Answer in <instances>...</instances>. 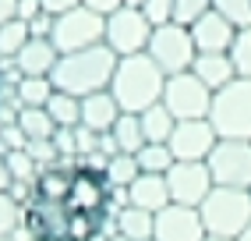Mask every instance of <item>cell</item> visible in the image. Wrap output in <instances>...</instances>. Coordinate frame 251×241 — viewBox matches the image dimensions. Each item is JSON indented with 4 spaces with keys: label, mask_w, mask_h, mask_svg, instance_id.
Listing matches in <instances>:
<instances>
[{
    "label": "cell",
    "mask_w": 251,
    "mask_h": 241,
    "mask_svg": "<svg viewBox=\"0 0 251 241\" xmlns=\"http://www.w3.org/2000/svg\"><path fill=\"white\" fill-rule=\"evenodd\" d=\"M163 85L166 71L149 57V54H131V57H117L113 78H110V92L117 99V107L124 114H142L152 103L163 99Z\"/></svg>",
    "instance_id": "obj_1"
},
{
    "label": "cell",
    "mask_w": 251,
    "mask_h": 241,
    "mask_svg": "<svg viewBox=\"0 0 251 241\" xmlns=\"http://www.w3.org/2000/svg\"><path fill=\"white\" fill-rule=\"evenodd\" d=\"M113 67H117V54L106 43H99V46L75 50V54H60L57 67L50 71V78H53V85L60 92H71V96L81 99V96L110 89Z\"/></svg>",
    "instance_id": "obj_2"
},
{
    "label": "cell",
    "mask_w": 251,
    "mask_h": 241,
    "mask_svg": "<svg viewBox=\"0 0 251 241\" xmlns=\"http://www.w3.org/2000/svg\"><path fill=\"white\" fill-rule=\"evenodd\" d=\"M205 223V234L216 238H237L251 223V188H226L216 184L205 195V202L198 206Z\"/></svg>",
    "instance_id": "obj_3"
},
{
    "label": "cell",
    "mask_w": 251,
    "mask_h": 241,
    "mask_svg": "<svg viewBox=\"0 0 251 241\" xmlns=\"http://www.w3.org/2000/svg\"><path fill=\"white\" fill-rule=\"evenodd\" d=\"M209 120L220 139H251V78H233L216 89Z\"/></svg>",
    "instance_id": "obj_4"
},
{
    "label": "cell",
    "mask_w": 251,
    "mask_h": 241,
    "mask_svg": "<svg viewBox=\"0 0 251 241\" xmlns=\"http://www.w3.org/2000/svg\"><path fill=\"white\" fill-rule=\"evenodd\" d=\"M50 43L57 46V54H75V50L106 43V14H99L85 4H78L64 14H53Z\"/></svg>",
    "instance_id": "obj_5"
},
{
    "label": "cell",
    "mask_w": 251,
    "mask_h": 241,
    "mask_svg": "<svg viewBox=\"0 0 251 241\" xmlns=\"http://www.w3.org/2000/svg\"><path fill=\"white\" fill-rule=\"evenodd\" d=\"M149 57H152L166 75H177V71H191V64L198 57V46L191 39V29L180 25V22H166L152 29V39H149Z\"/></svg>",
    "instance_id": "obj_6"
},
{
    "label": "cell",
    "mask_w": 251,
    "mask_h": 241,
    "mask_svg": "<svg viewBox=\"0 0 251 241\" xmlns=\"http://www.w3.org/2000/svg\"><path fill=\"white\" fill-rule=\"evenodd\" d=\"M163 107L170 110L177 120H198V117H209L212 89H209V85L198 78L195 71L166 75V85H163Z\"/></svg>",
    "instance_id": "obj_7"
},
{
    "label": "cell",
    "mask_w": 251,
    "mask_h": 241,
    "mask_svg": "<svg viewBox=\"0 0 251 241\" xmlns=\"http://www.w3.org/2000/svg\"><path fill=\"white\" fill-rule=\"evenodd\" d=\"M152 22L145 18L142 7H117L106 14V46L117 57H131V54H145L149 39H152Z\"/></svg>",
    "instance_id": "obj_8"
},
{
    "label": "cell",
    "mask_w": 251,
    "mask_h": 241,
    "mask_svg": "<svg viewBox=\"0 0 251 241\" xmlns=\"http://www.w3.org/2000/svg\"><path fill=\"white\" fill-rule=\"evenodd\" d=\"M205 163L216 184L251 188V139H220Z\"/></svg>",
    "instance_id": "obj_9"
},
{
    "label": "cell",
    "mask_w": 251,
    "mask_h": 241,
    "mask_svg": "<svg viewBox=\"0 0 251 241\" xmlns=\"http://www.w3.org/2000/svg\"><path fill=\"white\" fill-rule=\"evenodd\" d=\"M166 188H170V202L177 206H202L205 195L216 188L209 163L205 160H174V167L166 170Z\"/></svg>",
    "instance_id": "obj_10"
},
{
    "label": "cell",
    "mask_w": 251,
    "mask_h": 241,
    "mask_svg": "<svg viewBox=\"0 0 251 241\" xmlns=\"http://www.w3.org/2000/svg\"><path fill=\"white\" fill-rule=\"evenodd\" d=\"M216 142H220V135H216L212 120L198 117V120H177V128H174L166 146H170L174 160H209Z\"/></svg>",
    "instance_id": "obj_11"
},
{
    "label": "cell",
    "mask_w": 251,
    "mask_h": 241,
    "mask_svg": "<svg viewBox=\"0 0 251 241\" xmlns=\"http://www.w3.org/2000/svg\"><path fill=\"white\" fill-rule=\"evenodd\" d=\"M156 241H205V223L195 206L170 202L156 213Z\"/></svg>",
    "instance_id": "obj_12"
},
{
    "label": "cell",
    "mask_w": 251,
    "mask_h": 241,
    "mask_svg": "<svg viewBox=\"0 0 251 241\" xmlns=\"http://www.w3.org/2000/svg\"><path fill=\"white\" fill-rule=\"evenodd\" d=\"M68 216L71 210L64 202L32 199L25 206V227L32 231L36 241H68Z\"/></svg>",
    "instance_id": "obj_13"
},
{
    "label": "cell",
    "mask_w": 251,
    "mask_h": 241,
    "mask_svg": "<svg viewBox=\"0 0 251 241\" xmlns=\"http://www.w3.org/2000/svg\"><path fill=\"white\" fill-rule=\"evenodd\" d=\"M106 192H110V184H106L103 174H92V170L78 167L75 178H71V192L64 199V206H68L71 213H103Z\"/></svg>",
    "instance_id": "obj_14"
},
{
    "label": "cell",
    "mask_w": 251,
    "mask_h": 241,
    "mask_svg": "<svg viewBox=\"0 0 251 241\" xmlns=\"http://www.w3.org/2000/svg\"><path fill=\"white\" fill-rule=\"evenodd\" d=\"M188 29H191V39L198 46V54H226L233 36H237V25L226 22L220 11H205L202 18H195Z\"/></svg>",
    "instance_id": "obj_15"
},
{
    "label": "cell",
    "mask_w": 251,
    "mask_h": 241,
    "mask_svg": "<svg viewBox=\"0 0 251 241\" xmlns=\"http://www.w3.org/2000/svg\"><path fill=\"white\" fill-rule=\"evenodd\" d=\"M75 170H78V160H57V163H50L43 167L39 174H36V199H46V202H64L71 192V178H75Z\"/></svg>",
    "instance_id": "obj_16"
},
{
    "label": "cell",
    "mask_w": 251,
    "mask_h": 241,
    "mask_svg": "<svg viewBox=\"0 0 251 241\" xmlns=\"http://www.w3.org/2000/svg\"><path fill=\"white\" fill-rule=\"evenodd\" d=\"M131 192V206L149 213H159L170 206V188H166V174H138L135 181L127 184Z\"/></svg>",
    "instance_id": "obj_17"
},
{
    "label": "cell",
    "mask_w": 251,
    "mask_h": 241,
    "mask_svg": "<svg viewBox=\"0 0 251 241\" xmlns=\"http://www.w3.org/2000/svg\"><path fill=\"white\" fill-rule=\"evenodd\" d=\"M121 114L124 110L117 107V99H113L110 89L92 92V96H81V124L92 128V131H110Z\"/></svg>",
    "instance_id": "obj_18"
},
{
    "label": "cell",
    "mask_w": 251,
    "mask_h": 241,
    "mask_svg": "<svg viewBox=\"0 0 251 241\" xmlns=\"http://www.w3.org/2000/svg\"><path fill=\"white\" fill-rule=\"evenodd\" d=\"M57 46L50 43V39H36L32 36L22 50H18V57H14V67H18L22 75H50L57 67Z\"/></svg>",
    "instance_id": "obj_19"
},
{
    "label": "cell",
    "mask_w": 251,
    "mask_h": 241,
    "mask_svg": "<svg viewBox=\"0 0 251 241\" xmlns=\"http://www.w3.org/2000/svg\"><path fill=\"white\" fill-rule=\"evenodd\" d=\"M191 71L202 78L212 92L237 78V71H233V64H230V54H198L195 64H191Z\"/></svg>",
    "instance_id": "obj_20"
},
{
    "label": "cell",
    "mask_w": 251,
    "mask_h": 241,
    "mask_svg": "<svg viewBox=\"0 0 251 241\" xmlns=\"http://www.w3.org/2000/svg\"><path fill=\"white\" fill-rule=\"evenodd\" d=\"M117 234H124L131 241H152L156 238V213L127 206V210L117 213Z\"/></svg>",
    "instance_id": "obj_21"
},
{
    "label": "cell",
    "mask_w": 251,
    "mask_h": 241,
    "mask_svg": "<svg viewBox=\"0 0 251 241\" xmlns=\"http://www.w3.org/2000/svg\"><path fill=\"white\" fill-rule=\"evenodd\" d=\"M138 120H142V135H145V142H170V135H174V128H177V117L163 107V99L152 103L149 110H142Z\"/></svg>",
    "instance_id": "obj_22"
},
{
    "label": "cell",
    "mask_w": 251,
    "mask_h": 241,
    "mask_svg": "<svg viewBox=\"0 0 251 241\" xmlns=\"http://www.w3.org/2000/svg\"><path fill=\"white\" fill-rule=\"evenodd\" d=\"M53 89L57 85L50 75H22L14 85V99H18V107H46Z\"/></svg>",
    "instance_id": "obj_23"
},
{
    "label": "cell",
    "mask_w": 251,
    "mask_h": 241,
    "mask_svg": "<svg viewBox=\"0 0 251 241\" xmlns=\"http://www.w3.org/2000/svg\"><path fill=\"white\" fill-rule=\"evenodd\" d=\"M46 114L53 117L57 128H78L81 124V99L71 96V92L53 89V96H50V103H46Z\"/></svg>",
    "instance_id": "obj_24"
},
{
    "label": "cell",
    "mask_w": 251,
    "mask_h": 241,
    "mask_svg": "<svg viewBox=\"0 0 251 241\" xmlns=\"http://www.w3.org/2000/svg\"><path fill=\"white\" fill-rule=\"evenodd\" d=\"M14 124L28 135V142L32 139H53V131H57V124H53V117L46 114V107H22Z\"/></svg>",
    "instance_id": "obj_25"
},
{
    "label": "cell",
    "mask_w": 251,
    "mask_h": 241,
    "mask_svg": "<svg viewBox=\"0 0 251 241\" xmlns=\"http://www.w3.org/2000/svg\"><path fill=\"white\" fill-rule=\"evenodd\" d=\"M113 131V139H117V149L121 152H135L145 146V135H142V120H138V114H121L117 117V124L110 128Z\"/></svg>",
    "instance_id": "obj_26"
},
{
    "label": "cell",
    "mask_w": 251,
    "mask_h": 241,
    "mask_svg": "<svg viewBox=\"0 0 251 241\" xmlns=\"http://www.w3.org/2000/svg\"><path fill=\"white\" fill-rule=\"evenodd\" d=\"M135 160H138V170L142 174H166V170L174 167V152L166 142H145L138 152H135Z\"/></svg>",
    "instance_id": "obj_27"
},
{
    "label": "cell",
    "mask_w": 251,
    "mask_h": 241,
    "mask_svg": "<svg viewBox=\"0 0 251 241\" xmlns=\"http://www.w3.org/2000/svg\"><path fill=\"white\" fill-rule=\"evenodd\" d=\"M28 39H32L28 22H22V18H11V22H4V25H0V57L14 60V57H18V50H22Z\"/></svg>",
    "instance_id": "obj_28"
},
{
    "label": "cell",
    "mask_w": 251,
    "mask_h": 241,
    "mask_svg": "<svg viewBox=\"0 0 251 241\" xmlns=\"http://www.w3.org/2000/svg\"><path fill=\"white\" fill-rule=\"evenodd\" d=\"M226 54H230V64L237 71V78H251V25L237 29V36H233Z\"/></svg>",
    "instance_id": "obj_29"
},
{
    "label": "cell",
    "mask_w": 251,
    "mask_h": 241,
    "mask_svg": "<svg viewBox=\"0 0 251 241\" xmlns=\"http://www.w3.org/2000/svg\"><path fill=\"white\" fill-rule=\"evenodd\" d=\"M25 223V206L11 192H0V238H11Z\"/></svg>",
    "instance_id": "obj_30"
},
{
    "label": "cell",
    "mask_w": 251,
    "mask_h": 241,
    "mask_svg": "<svg viewBox=\"0 0 251 241\" xmlns=\"http://www.w3.org/2000/svg\"><path fill=\"white\" fill-rule=\"evenodd\" d=\"M138 174H142L138 160L131 156V152H117V156H110V163H106V184H131Z\"/></svg>",
    "instance_id": "obj_31"
},
{
    "label": "cell",
    "mask_w": 251,
    "mask_h": 241,
    "mask_svg": "<svg viewBox=\"0 0 251 241\" xmlns=\"http://www.w3.org/2000/svg\"><path fill=\"white\" fill-rule=\"evenodd\" d=\"M212 11H220L226 22H233L237 29L251 25V0H212Z\"/></svg>",
    "instance_id": "obj_32"
},
{
    "label": "cell",
    "mask_w": 251,
    "mask_h": 241,
    "mask_svg": "<svg viewBox=\"0 0 251 241\" xmlns=\"http://www.w3.org/2000/svg\"><path fill=\"white\" fill-rule=\"evenodd\" d=\"M99 234V213H71L68 216V241H89Z\"/></svg>",
    "instance_id": "obj_33"
},
{
    "label": "cell",
    "mask_w": 251,
    "mask_h": 241,
    "mask_svg": "<svg viewBox=\"0 0 251 241\" xmlns=\"http://www.w3.org/2000/svg\"><path fill=\"white\" fill-rule=\"evenodd\" d=\"M7 167H11V178L14 181H36V174H39V163L28 156L25 149H14V152H7Z\"/></svg>",
    "instance_id": "obj_34"
},
{
    "label": "cell",
    "mask_w": 251,
    "mask_h": 241,
    "mask_svg": "<svg viewBox=\"0 0 251 241\" xmlns=\"http://www.w3.org/2000/svg\"><path fill=\"white\" fill-rule=\"evenodd\" d=\"M205 11H212V0H174V22L180 25H191Z\"/></svg>",
    "instance_id": "obj_35"
},
{
    "label": "cell",
    "mask_w": 251,
    "mask_h": 241,
    "mask_svg": "<svg viewBox=\"0 0 251 241\" xmlns=\"http://www.w3.org/2000/svg\"><path fill=\"white\" fill-rule=\"evenodd\" d=\"M25 152H28V156L36 160L39 167H50V163H57V160H60V152H57L53 139H32V142L25 146Z\"/></svg>",
    "instance_id": "obj_36"
},
{
    "label": "cell",
    "mask_w": 251,
    "mask_h": 241,
    "mask_svg": "<svg viewBox=\"0 0 251 241\" xmlns=\"http://www.w3.org/2000/svg\"><path fill=\"white\" fill-rule=\"evenodd\" d=\"M142 11H145V18L152 22V25H166V22H174V0H145Z\"/></svg>",
    "instance_id": "obj_37"
},
{
    "label": "cell",
    "mask_w": 251,
    "mask_h": 241,
    "mask_svg": "<svg viewBox=\"0 0 251 241\" xmlns=\"http://www.w3.org/2000/svg\"><path fill=\"white\" fill-rule=\"evenodd\" d=\"M53 146L60 152V160H78V135H75V128H57L53 131Z\"/></svg>",
    "instance_id": "obj_38"
},
{
    "label": "cell",
    "mask_w": 251,
    "mask_h": 241,
    "mask_svg": "<svg viewBox=\"0 0 251 241\" xmlns=\"http://www.w3.org/2000/svg\"><path fill=\"white\" fill-rule=\"evenodd\" d=\"M0 139H4V146L14 152V149H25L28 146V135L18 128V124H4V128H0Z\"/></svg>",
    "instance_id": "obj_39"
},
{
    "label": "cell",
    "mask_w": 251,
    "mask_h": 241,
    "mask_svg": "<svg viewBox=\"0 0 251 241\" xmlns=\"http://www.w3.org/2000/svg\"><path fill=\"white\" fill-rule=\"evenodd\" d=\"M28 32H32L36 39H50V32H53V14H50V11L36 14V18L28 22Z\"/></svg>",
    "instance_id": "obj_40"
},
{
    "label": "cell",
    "mask_w": 251,
    "mask_h": 241,
    "mask_svg": "<svg viewBox=\"0 0 251 241\" xmlns=\"http://www.w3.org/2000/svg\"><path fill=\"white\" fill-rule=\"evenodd\" d=\"M46 7H43V0H18V18L22 22H32L36 14H43Z\"/></svg>",
    "instance_id": "obj_41"
},
{
    "label": "cell",
    "mask_w": 251,
    "mask_h": 241,
    "mask_svg": "<svg viewBox=\"0 0 251 241\" xmlns=\"http://www.w3.org/2000/svg\"><path fill=\"white\" fill-rule=\"evenodd\" d=\"M78 4H85V0H43V7H46L50 14H64V11H71V7H78Z\"/></svg>",
    "instance_id": "obj_42"
},
{
    "label": "cell",
    "mask_w": 251,
    "mask_h": 241,
    "mask_svg": "<svg viewBox=\"0 0 251 241\" xmlns=\"http://www.w3.org/2000/svg\"><path fill=\"white\" fill-rule=\"evenodd\" d=\"M85 7H92L99 14H113L117 7H124V0H85Z\"/></svg>",
    "instance_id": "obj_43"
},
{
    "label": "cell",
    "mask_w": 251,
    "mask_h": 241,
    "mask_svg": "<svg viewBox=\"0 0 251 241\" xmlns=\"http://www.w3.org/2000/svg\"><path fill=\"white\" fill-rule=\"evenodd\" d=\"M18 18V0H0V25Z\"/></svg>",
    "instance_id": "obj_44"
},
{
    "label": "cell",
    "mask_w": 251,
    "mask_h": 241,
    "mask_svg": "<svg viewBox=\"0 0 251 241\" xmlns=\"http://www.w3.org/2000/svg\"><path fill=\"white\" fill-rule=\"evenodd\" d=\"M11 184H14V178H11L7 156H0V192H11Z\"/></svg>",
    "instance_id": "obj_45"
},
{
    "label": "cell",
    "mask_w": 251,
    "mask_h": 241,
    "mask_svg": "<svg viewBox=\"0 0 251 241\" xmlns=\"http://www.w3.org/2000/svg\"><path fill=\"white\" fill-rule=\"evenodd\" d=\"M237 241H251V223H248V227H244V231L237 234Z\"/></svg>",
    "instance_id": "obj_46"
},
{
    "label": "cell",
    "mask_w": 251,
    "mask_h": 241,
    "mask_svg": "<svg viewBox=\"0 0 251 241\" xmlns=\"http://www.w3.org/2000/svg\"><path fill=\"white\" fill-rule=\"evenodd\" d=\"M205 241H237V238H216V234H205Z\"/></svg>",
    "instance_id": "obj_47"
},
{
    "label": "cell",
    "mask_w": 251,
    "mask_h": 241,
    "mask_svg": "<svg viewBox=\"0 0 251 241\" xmlns=\"http://www.w3.org/2000/svg\"><path fill=\"white\" fill-rule=\"evenodd\" d=\"M124 4H127V7H142V4H145V0H124Z\"/></svg>",
    "instance_id": "obj_48"
},
{
    "label": "cell",
    "mask_w": 251,
    "mask_h": 241,
    "mask_svg": "<svg viewBox=\"0 0 251 241\" xmlns=\"http://www.w3.org/2000/svg\"><path fill=\"white\" fill-rule=\"evenodd\" d=\"M106 241H131V238H124V234H113V238H106Z\"/></svg>",
    "instance_id": "obj_49"
},
{
    "label": "cell",
    "mask_w": 251,
    "mask_h": 241,
    "mask_svg": "<svg viewBox=\"0 0 251 241\" xmlns=\"http://www.w3.org/2000/svg\"><path fill=\"white\" fill-rule=\"evenodd\" d=\"M0 241H14V238H0Z\"/></svg>",
    "instance_id": "obj_50"
},
{
    "label": "cell",
    "mask_w": 251,
    "mask_h": 241,
    "mask_svg": "<svg viewBox=\"0 0 251 241\" xmlns=\"http://www.w3.org/2000/svg\"><path fill=\"white\" fill-rule=\"evenodd\" d=\"M152 241H156V238H152Z\"/></svg>",
    "instance_id": "obj_51"
}]
</instances>
